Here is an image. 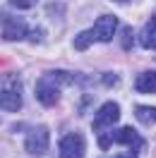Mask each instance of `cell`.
Here are the masks:
<instances>
[{
  "instance_id": "1",
  "label": "cell",
  "mask_w": 156,
  "mask_h": 158,
  "mask_svg": "<svg viewBox=\"0 0 156 158\" xmlns=\"http://www.w3.org/2000/svg\"><path fill=\"white\" fill-rule=\"evenodd\" d=\"M72 79H75V74H70V72H46V74L36 81V89H34L39 103L46 106V108L55 106L60 101V89H63V84H70Z\"/></svg>"
},
{
  "instance_id": "2",
  "label": "cell",
  "mask_w": 156,
  "mask_h": 158,
  "mask_svg": "<svg viewBox=\"0 0 156 158\" xmlns=\"http://www.w3.org/2000/svg\"><path fill=\"white\" fill-rule=\"evenodd\" d=\"M115 29H118V19L113 17V15H103V17H98V19H96L94 29L77 34V39H75V48L84 50V48H89L91 41H103V43H108V41L115 36Z\"/></svg>"
},
{
  "instance_id": "3",
  "label": "cell",
  "mask_w": 156,
  "mask_h": 158,
  "mask_svg": "<svg viewBox=\"0 0 156 158\" xmlns=\"http://www.w3.org/2000/svg\"><path fill=\"white\" fill-rule=\"evenodd\" d=\"M24 148H27V153H31V156L46 153L48 151V127H43V125L31 127L27 132V137H24Z\"/></svg>"
},
{
  "instance_id": "4",
  "label": "cell",
  "mask_w": 156,
  "mask_h": 158,
  "mask_svg": "<svg viewBox=\"0 0 156 158\" xmlns=\"http://www.w3.org/2000/svg\"><path fill=\"white\" fill-rule=\"evenodd\" d=\"M2 39L5 41H24V39H39V34H34L31 27L22 19H15V17H7L5 27H2Z\"/></svg>"
},
{
  "instance_id": "5",
  "label": "cell",
  "mask_w": 156,
  "mask_h": 158,
  "mask_svg": "<svg viewBox=\"0 0 156 158\" xmlns=\"http://www.w3.org/2000/svg\"><path fill=\"white\" fill-rule=\"evenodd\" d=\"M84 137H79L75 132H70V134H63L60 139V158H82L84 156Z\"/></svg>"
},
{
  "instance_id": "6",
  "label": "cell",
  "mask_w": 156,
  "mask_h": 158,
  "mask_svg": "<svg viewBox=\"0 0 156 158\" xmlns=\"http://www.w3.org/2000/svg\"><path fill=\"white\" fill-rule=\"evenodd\" d=\"M118 118H120V108H118V103H115V101H108V103H103V106L98 108L96 118H94V129L101 132L103 127H110L113 122H118Z\"/></svg>"
},
{
  "instance_id": "7",
  "label": "cell",
  "mask_w": 156,
  "mask_h": 158,
  "mask_svg": "<svg viewBox=\"0 0 156 158\" xmlns=\"http://www.w3.org/2000/svg\"><path fill=\"white\" fill-rule=\"evenodd\" d=\"M113 141H118V144H123V146H130V151H142V146H144V139L137 134L132 127H123V129H118L115 134H113Z\"/></svg>"
},
{
  "instance_id": "8",
  "label": "cell",
  "mask_w": 156,
  "mask_h": 158,
  "mask_svg": "<svg viewBox=\"0 0 156 158\" xmlns=\"http://www.w3.org/2000/svg\"><path fill=\"white\" fill-rule=\"evenodd\" d=\"M22 108V96L17 91H0V110H7V113H17Z\"/></svg>"
},
{
  "instance_id": "9",
  "label": "cell",
  "mask_w": 156,
  "mask_h": 158,
  "mask_svg": "<svg viewBox=\"0 0 156 158\" xmlns=\"http://www.w3.org/2000/svg\"><path fill=\"white\" fill-rule=\"evenodd\" d=\"M135 89L142 94H156V72H142L135 79Z\"/></svg>"
},
{
  "instance_id": "10",
  "label": "cell",
  "mask_w": 156,
  "mask_h": 158,
  "mask_svg": "<svg viewBox=\"0 0 156 158\" xmlns=\"http://www.w3.org/2000/svg\"><path fill=\"white\" fill-rule=\"evenodd\" d=\"M139 41H142L144 48L156 50V17H151V19L144 24V29H142V34H139Z\"/></svg>"
},
{
  "instance_id": "11",
  "label": "cell",
  "mask_w": 156,
  "mask_h": 158,
  "mask_svg": "<svg viewBox=\"0 0 156 158\" xmlns=\"http://www.w3.org/2000/svg\"><path fill=\"white\" fill-rule=\"evenodd\" d=\"M135 118L142 120V122H146V125H154L156 122V108H151V106H137Z\"/></svg>"
},
{
  "instance_id": "12",
  "label": "cell",
  "mask_w": 156,
  "mask_h": 158,
  "mask_svg": "<svg viewBox=\"0 0 156 158\" xmlns=\"http://www.w3.org/2000/svg\"><path fill=\"white\" fill-rule=\"evenodd\" d=\"M120 46H123L125 50L132 48V29H130V27H123V39H120Z\"/></svg>"
},
{
  "instance_id": "13",
  "label": "cell",
  "mask_w": 156,
  "mask_h": 158,
  "mask_svg": "<svg viewBox=\"0 0 156 158\" xmlns=\"http://www.w3.org/2000/svg\"><path fill=\"white\" fill-rule=\"evenodd\" d=\"M10 5L17 7V10H29V7L36 5V0H10Z\"/></svg>"
},
{
  "instance_id": "14",
  "label": "cell",
  "mask_w": 156,
  "mask_h": 158,
  "mask_svg": "<svg viewBox=\"0 0 156 158\" xmlns=\"http://www.w3.org/2000/svg\"><path fill=\"white\" fill-rule=\"evenodd\" d=\"M110 144H113V139H110V137H106V134L98 139V148H103V151H106V148L110 146Z\"/></svg>"
},
{
  "instance_id": "15",
  "label": "cell",
  "mask_w": 156,
  "mask_h": 158,
  "mask_svg": "<svg viewBox=\"0 0 156 158\" xmlns=\"http://www.w3.org/2000/svg\"><path fill=\"white\" fill-rule=\"evenodd\" d=\"M115 74H106V77H103V81H108V86H113V84H115Z\"/></svg>"
},
{
  "instance_id": "16",
  "label": "cell",
  "mask_w": 156,
  "mask_h": 158,
  "mask_svg": "<svg viewBox=\"0 0 156 158\" xmlns=\"http://www.w3.org/2000/svg\"><path fill=\"white\" fill-rule=\"evenodd\" d=\"M89 101H91L89 96H87V98H82V106H79V110H87V108H89Z\"/></svg>"
},
{
  "instance_id": "17",
  "label": "cell",
  "mask_w": 156,
  "mask_h": 158,
  "mask_svg": "<svg viewBox=\"0 0 156 158\" xmlns=\"http://www.w3.org/2000/svg\"><path fill=\"white\" fill-rule=\"evenodd\" d=\"M118 158H137L135 151H130V153H125V156H118Z\"/></svg>"
},
{
  "instance_id": "18",
  "label": "cell",
  "mask_w": 156,
  "mask_h": 158,
  "mask_svg": "<svg viewBox=\"0 0 156 158\" xmlns=\"http://www.w3.org/2000/svg\"><path fill=\"white\" fill-rule=\"evenodd\" d=\"M118 2H123V0H118Z\"/></svg>"
}]
</instances>
